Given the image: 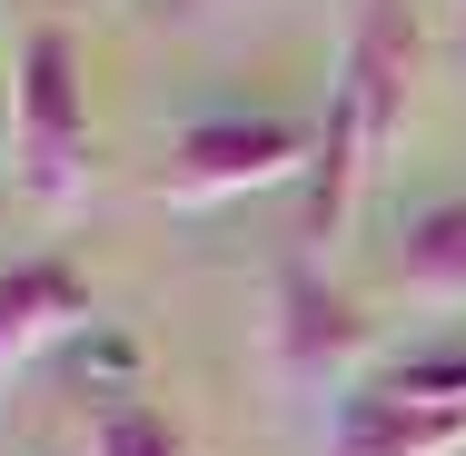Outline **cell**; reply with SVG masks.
Instances as JSON below:
<instances>
[{
  "instance_id": "obj_10",
  "label": "cell",
  "mask_w": 466,
  "mask_h": 456,
  "mask_svg": "<svg viewBox=\"0 0 466 456\" xmlns=\"http://www.w3.org/2000/svg\"><path fill=\"white\" fill-rule=\"evenodd\" d=\"M0 159H10V80H0Z\"/></svg>"
},
{
  "instance_id": "obj_9",
  "label": "cell",
  "mask_w": 466,
  "mask_h": 456,
  "mask_svg": "<svg viewBox=\"0 0 466 456\" xmlns=\"http://www.w3.org/2000/svg\"><path fill=\"white\" fill-rule=\"evenodd\" d=\"M377 387H397L417 407H466V348H417V358L377 367Z\"/></svg>"
},
{
  "instance_id": "obj_12",
  "label": "cell",
  "mask_w": 466,
  "mask_h": 456,
  "mask_svg": "<svg viewBox=\"0 0 466 456\" xmlns=\"http://www.w3.org/2000/svg\"><path fill=\"white\" fill-rule=\"evenodd\" d=\"M188 10H208V0H188Z\"/></svg>"
},
{
  "instance_id": "obj_1",
  "label": "cell",
  "mask_w": 466,
  "mask_h": 456,
  "mask_svg": "<svg viewBox=\"0 0 466 456\" xmlns=\"http://www.w3.org/2000/svg\"><path fill=\"white\" fill-rule=\"evenodd\" d=\"M407 109H417V20H407V0H358L348 50H338V90H328V119H318L298 258H338V238L358 228V198L377 188L387 149L407 139Z\"/></svg>"
},
{
  "instance_id": "obj_3",
  "label": "cell",
  "mask_w": 466,
  "mask_h": 456,
  "mask_svg": "<svg viewBox=\"0 0 466 456\" xmlns=\"http://www.w3.org/2000/svg\"><path fill=\"white\" fill-rule=\"evenodd\" d=\"M308 169H318V129H298L279 109H208V119H188L169 139V159H159L149 188L169 208H228L248 188H288Z\"/></svg>"
},
{
  "instance_id": "obj_8",
  "label": "cell",
  "mask_w": 466,
  "mask_h": 456,
  "mask_svg": "<svg viewBox=\"0 0 466 456\" xmlns=\"http://www.w3.org/2000/svg\"><path fill=\"white\" fill-rule=\"evenodd\" d=\"M80 456H198V437H188L169 407H149V397H109L90 417V447Z\"/></svg>"
},
{
  "instance_id": "obj_4",
  "label": "cell",
  "mask_w": 466,
  "mask_h": 456,
  "mask_svg": "<svg viewBox=\"0 0 466 456\" xmlns=\"http://www.w3.org/2000/svg\"><path fill=\"white\" fill-rule=\"evenodd\" d=\"M268 367L298 397H348L368 367V318L348 288H328V258H288L268 298Z\"/></svg>"
},
{
  "instance_id": "obj_6",
  "label": "cell",
  "mask_w": 466,
  "mask_h": 456,
  "mask_svg": "<svg viewBox=\"0 0 466 456\" xmlns=\"http://www.w3.org/2000/svg\"><path fill=\"white\" fill-rule=\"evenodd\" d=\"M328 456H466V407H417V397L358 377L328 407Z\"/></svg>"
},
{
  "instance_id": "obj_11",
  "label": "cell",
  "mask_w": 466,
  "mask_h": 456,
  "mask_svg": "<svg viewBox=\"0 0 466 456\" xmlns=\"http://www.w3.org/2000/svg\"><path fill=\"white\" fill-rule=\"evenodd\" d=\"M457 60H466V0H457Z\"/></svg>"
},
{
  "instance_id": "obj_7",
  "label": "cell",
  "mask_w": 466,
  "mask_h": 456,
  "mask_svg": "<svg viewBox=\"0 0 466 456\" xmlns=\"http://www.w3.org/2000/svg\"><path fill=\"white\" fill-rule=\"evenodd\" d=\"M397 288L417 308H466V198H437L397 238Z\"/></svg>"
},
{
  "instance_id": "obj_2",
  "label": "cell",
  "mask_w": 466,
  "mask_h": 456,
  "mask_svg": "<svg viewBox=\"0 0 466 456\" xmlns=\"http://www.w3.org/2000/svg\"><path fill=\"white\" fill-rule=\"evenodd\" d=\"M10 169L40 208H80L99 179V129H90V70L60 20H30L10 50Z\"/></svg>"
},
{
  "instance_id": "obj_5",
  "label": "cell",
  "mask_w": 466,
  "mask_h": 456,
  "mask_svg": "<svg viewBox=\"0 0 466 456\" xmlns=\"http://www.w3.org/2000/svg\"><path fill=\"white\" fill-rule=\"evenodd\" d=\"M80 328H90V278L70 258H10L0 269V387Z\"/></svg>"
}]
</instances>
